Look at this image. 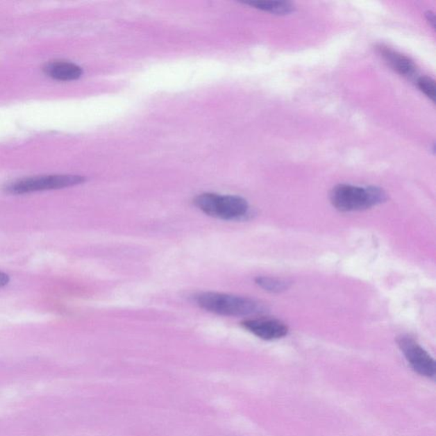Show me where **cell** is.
<instances>
[{"instance_id":"1","label":"cell","mask_w":436,"mask_h":436,"mask_svg":"<svg viewBox=\"0 0 436 436\" xmlns=\"http://www.w3.org/2000/svg\"><path fill=\"white\" fill-rule=\"evenodd\" d=\"M194 300L201 309L224 317H250L265 310L264 306L257 301L225 293L201 292L195 295Z\"/></svg>"},{"instance_id":"2","label":"cell","mask_w":436,"mask_h":436,"mask_svg":"<svg viewBox=\"0 0 436 436\" xmlns=\"http://www.w3.org/2000/svg\"><path fill=\"white\" fill-rule=\"evenodd\" d=\"M386 200L385 192L378 187L339 184L330 193V202L334 208L344 212L370 209L382 204Z\"/></svg>"},{"instance_id":"3","label":"cell","mask_w":436,"mask_h":436,"mask_svg":"<svg viewBox=\"0 0 436 436\" xmlns=\"http://www.w3.org/2000/svg\"><path fill=\"white\" fill-rule=\"evenodd\" d=\"M194 204L206 215L226 221L242 219L249 212L248 202L236 195L202 194L195 197Z\"/></svg>"},{"instance_id":"4","label":"cell","mask_w":436,"mask_h":436,"mask_svg":"<svg viewBox=\"0 0 436 436\" xmlns=\"http://www.w3.org/2000/svg\"><path fill=\"white\" fill-rule=\"evenodd\" d=\"M85 182L84 176L74 175L33 176L7 184L5 191L10 194H24L33 192L65 189Z\"/></svg>"},{"instance_id":"5","label":"cell","mask_w":436,"mask_h":436,"mask_svg":"<svg viewBox=\"0 0 436 436\" xmlns=\"http://www.w3.org/2000/svg\"><path fill=\"white\" fill-rule=\"evenodd\" d=\"M398 345H399L401 351L403 353L410 366L416 373L428 378L435 377V360L422 346L408 336L401 337L398 339Z\"/></svg>"},{"instance_id":"6","label":"cell","mask_w":436,"mask_h":436,"mask_svg":"<svg viewBox=\"0 0 436 436\" xmlns=\"http://www.w3.org/2000/svg\"><path fill=\"white\" fill-rule=\"evenodd\" d=\"M242 326L261 339L272 341L287 335L288 327L276 319L258 318L244 321Z\"/></svg>"},{"instance_id":"7","label":"cell","mask_w":436,"mask_h":436,"mask_svg":"<svg viewBox=\"0 0 436 436\" xmlns=\"http://www.w3.org/2000/svg\"><path fill=\"white\" fill-rule=\"evenodd\" d=\"M378 53L385 60L386 62L403 76L411 77L417 72V67L408 56L399 53V52L391 50L389 47H379Z\"/></svg>"},{"instance_id":"8","label":"cell","mask_w":436,"mask_h":436,"mask_svg":"<svg viewBox=\"0 0 436 436\" xmlns=\"http://www.w3.org/2000/svg\"><path fill=\"white\" fill-rule=\"evenodd\" d=\"M44 73L54 80L70 81L81 78L83 71L81 67L74 63L66 62H54L48 63L44 67Z\"/></svg>"},{"instance_id":"9","label":"cell","mask_w":436,"mask_h":436,"mask_svg":"<svg viewBox=\"0 0 436 436\" xmlns=\"http://www.w3.org/2000/svg\"><path fill=\"white\" fill-rule=\"evenodd\" d=\"M245 3L253 6L254 8L280 16L290 14L294 10L292 3L287 1H248Z\"/></svg>"},{"instance_id":"10","label":"cell","mask_w":436,"mask_h":436,"mask_svg":"<svg viewBox=\"0 0 436 436\" xmlns=\"http://www.w3.org/2000/svg\"><path fill=\"white\" fill-rule=\"evenodd\" d=\"M255 284L264 290L274 293L285 292L290 287V282L271 277H258L255 279Z\"/></svg>"},{"instance_id":"11","label":"cell","mask_w":436,"mask_h":436,"mask_svg":"<svg viewBox=\"0 0 436 436\" xmlns=\"http://www.w3.org/2000/svg\"><path fill=\"white\" fill-rule=\"evenodd\" d=\"M418 86L421 92L428 99L435 101V84L432 78L428 77H421L418 81Z\"/></svg>"},{"instance_id":"12","label":"cell","mask_w":436,"mask_h":436,"mask_svg":"<svg viewBox=\"0 0 436 436\" xmlns=\"http://www.w3.org/2000/svg\"><path fill=\"white\" fill-rule=\"evenodd\" d=\"M10 282V277L8 274L3 272H0V288L6 287Z\"/></svg>"}]
</instances>
